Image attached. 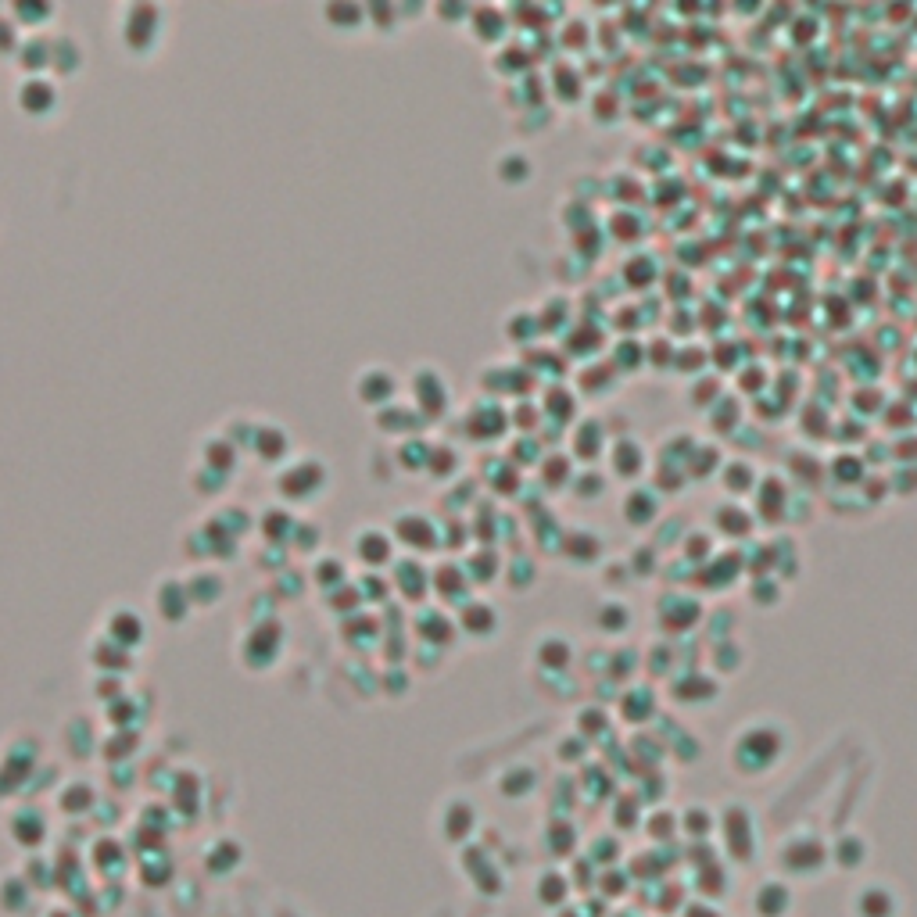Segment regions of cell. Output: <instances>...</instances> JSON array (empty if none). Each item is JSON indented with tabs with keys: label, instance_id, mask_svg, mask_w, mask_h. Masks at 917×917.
Here are the masks:
<instances>
[{
	"label": "cell",
	"instance_id": "1",
	"mask_svg": "<svg viewBox=\"0 0 917 917\" xmlns=\"http://www.w3.org/2000/svg\"><path fill=\"white\" fill-rule=\"evenodd\" d=\"M789 753V731L778 720H753L731 738V767L742 778H763Z\"/></svg>",
	"mask_w": 917,
	"mask_h": 917
},
{
	"label": "cell",
	"instance_id": "2",
	"mask_svg": "<svg viewBox=\"0 0 917 917\" xmlns=\"http://www.w3.org/2000/svg\"><path fill=\"white\" fill-rule=\"evenodd\" d=\"M706 620V606L699 595H688V588H667L656 599V624L663 627V635H692L695 627Z\"/></svg>",
	"mask_w": 917,
	"mask_h": 917
},
{
	"label": "cell",
	"instance_id": "3",
	"mask_svg": "<svg viewBox=\"0 0 917 917\" xmlns=\"http://www.w3.org/2000/svg\"><path fill=\"white\" fill-rule=\"evenodd\" d=\"M792 498H796V488H792L785 477H774V473H763L760 484L753 491V516L756 523H781L789 520V509H792Z\"/></svg>",
	"mask_w": 917,
	"mask_h": 917
},
{
	"label": "cell",
	"instance_id": "4",
	"mask_svg": "<svg viewBox=\"0 0 917 917\" xmlns=\"http://www.w3.org/2000/svg\"><path fill=\"white\" fill-rule=\"evenodd\" d=\"M828 860H832V849L810 832L792 835V839L781 846V864H785V871H792V875L810 878V875H817V871H824Z\"/></svg>",
	"mask_w": 917,
	"mask_h": 917
},
{
	"label": "cell",
	"instance_id": "5",
	"mask_svg": "<svg viewBox=\"0 0 917 917\" xmlns=\"http://www.w3.org/2000/svg\"><path fill=\"white\" fill-rule=\"evenodd\" d=\"M670 699L678 706H710L713 699H720V681L713 678L710 670H699V667H681L674 678H670Z\"/></svg>",
	"mask_w": 917,
	"mask_h": 917
},
{
	"label": "cell",
	"instance_id": "6",
	"mask_svg": "<svg viewBox=\"0 0 917 917\" xmlns=\"http://www.w3.org/2000/svg\"><path fill=\"white\" fill-rule=\"evenodd\" d=\"M710 531L717 534V541H753L756 516L746 502L724 498L710 509Z\"/></svg>",
	"mask_w": 917,
	"mask_h": 917
},
{
	"label": "cell",
	"instance_id": "7",
	"mask_svg": "<svg viewBox=\"0 0 917 917\" xmlns=\"http://www.w3.org/2000/svg\"><path fill=\"white\" fill-rule=\"evenodd\" d=\"M620 516H624L627 527L645 531V527L663 520V495L652 484H635V488H627L624 498H620Z\"/></svg>",
	"mask_w": 917,
	"mask_h": 917
},
{
	"label": "cell",
	"instance_id": "8",
	"mask_svg": "<svg viewBox=\"0 0 917 917\" xmlns=\"http://www.w3.org/2000/svg\"><path fill=\"white\" fill-rule=\"evenodd\" d=\"M606 463L613 477L631 484V480H638L645 470H649V448H645L642 438H635V434H620V438L609 445Z\"/></svg>",
	"mask_w": 917,
	"mask_h": 917
},
{
	"label": "cell",
	"instance_id": "9",
	"mask_svg": "<svg viewBox=\"0 0 917 917\" xmlns=\"http://www.w3.org/2000/svg\"><path fill=\"white\" fill-rule=\"evenodd\" d=\"M570 452H574V459H581V463L595 466L602 455L609 452V427L599 420V416H581V420L574 423V430H570Z\"/></svg>",
	"mask_w": 917,
	"mask_h": 917
},
{
	"label": "cell",
	"instance_id": "10",
	"mask_svg": "<svg viewBox=\"0 0 917 917\" xmlns=\"http://www.w3.org/2000/svg\"><path fill=\"white\" fill-rule=\"evenodd\" d=\"M158 33H162V11L158 8L140 4V8L122 11V40H126V47L147 51V47L158 43Z\"/></svg>",
	"mask_w": 917,
	"mask_h": 917
},
{
	"label": "cell",
	"instance_id": "11",
	"mask_svg": "<svg viewBox=\"0 0 917 917\" xmlns=\"http://www.w3.org/2000/svg\"><path fill=\"white\" fill-rule=\"evenodd\" d=\"M760 466L749 459V455H728L724 459V466H720V488H724V495L735 498V502H746V498H753L756 484H760Z\"/></svg>",
	"mask_w": 917,
	"mask_h": 917
},
{
	"label": "cell",
	"instance_id": "12",
	"mask_svg": "<svg viewBox=\"0 0 917 917\" xmlns=\"http://www.w3.org/2000/svg\"><path fill=\"white\" fill-rule=\"evenodd\" d=\"M326 484V470L319 459H301L280 473V491L287 498H312Z\"/></svg>",
	"mask_w": 917,
	"mask_h": 917
},
{
	"label": "cell",
	"instance_id": "13",
	"mask_svg": "<svg viewBox=\"0 0 917 917\" xmlns=\"http://www.w3.org/2000/svg\"><path fill=\"white\" fill-rule=\"evenodd\" d=\"M867 459L864 452H853V448H842L839 455H832L828 459V480H832L835 488L842 491H857L860 484L867 480Z\"/></svg>",
	"mask_w": 917,
	"mask_h": 917
},
{
	"label": "cell",
	"instance_id": "14",
	"mask_svg": "<svg viewBox=\"0 0 917 917\" xmlns=\"http://www.w3.org/2000/svg\"><path fill=\"white\" fill-rule=\"evenodd\" d=\"M15 101L26 115H47L54 104H58V86H54V79L26 76L22 79V86H18Z\"/></svg>",
	"mask_w": 917,
	"mask_h": 917
},
{
	"label": "cell",
	"instance_id": "15",
	"mask_svg": "<svg viewBox=\"0 0 917 917\" xmlns=\"http://www.w3.org/2000/svg\"><path fill=\"white\" fill-rule=\"evenodd\" d=\"M352 552L362 559L366 566H384L391 563V534L380 531V527H362L352 534Z\"/></svg>",
	"mask_w": 917,
	"mask_h": 917
},
{
	"label": "cell",
	"instance_id": "16",
	"mask_svg": "<svg viewBox=\"0 0 917 917\" xmlns=\"http://www.w3.org/2000/svg\"><path fill=\"white\" fill-rule=\"evenodd\" d=\"M577 412H581V405H577V391H570L566 384L545 387V395H541V416H545V420L566 427V423L577 420Z\"/></svg>",
	"mask_w": 917,
	"mask_h": 917
},
{
	"label": "cell",
	"instance_id": "17",
	"mask_svg": "<svg viewBox=\"0 0 917 917\" xmlns=\"http://www.w3.org/2000/svg\"><path fill=\"white\" fill-rule=\"evenodd\" d=\"M559 552H563L570 563L577 566H592L602 559V538L595 531H588V527H577V531H566L563 534V545H559Z\"/></svg>",
	"mask_w": 917,
	"mask_h": 917
},
{
	"label": "cell",
	"instance_id": "18",
	"mask_svg": "<svg viewBox=\"0 0 917 917\" xmlns=\"http://www.w3.org/2000/svg\"><path fill=\"white\" fill-rule=\"evenodd\" d=\"M617 384H620V373L609 366V359L606 362H602V359L588 362V366L577 373V391H581V395H588V398L613 395V391H617Z\"/></svg>",
	"mask_w": 917,
	"mask_h": 917
},
{
	"label": "cell",
	"instance_id": "19",
	"mask_svg": "<svg viewBox=\"0 0 917 917\" xmlns=\"http://www.w3.org/2000/svg\"><path fill=\"white\" fill-rule=\"evenodd\" d=\"M104 638H112L115 645H122V649H129V645H137L140 638H144V620H140L137 609H112L108 613V620H104Z\"/></svg>",
	"mask_w": 917,
	"mask_h": 917
},
{
	"label": "cell",
	"instance_id": "20",
	"mask_svg": "<svg viewBox=\"0 0 917 917\" xmlns=\"http://www.w3.org/2000/svg\"><path fill=\"white\" fill-rule=\"evenodd\" d=\"M717 552H720L717 534H713L710 527H688V531L681 534V559H685L692 570L706 566Z\"/></svg>",
	"mask_w": 917,
	"mask_h": 917
},
{
	"label": "cell",
	"instance_id": "21",
	"mask_svg": "<svg viewBox=\"0 0 917 917\" xmlns=\"http://www.w3.org/2000/svg\"><path fill=\"white\" fill-rule=\"evenodd\" d=\"M395 538L405 541L409 549H430L438 541V527L423 513H402L395 520Z\"/></svg>",
	"mask_w": 917,
	"mask_h": 917
},
{
	"label": "cell",
	"instance_id": "22",
	"mask_svg": "<svg viewBox=\"0 0 917 917\" xmlns=\"http://www.w3.org/2000/svg\"><path fill=\"white\" fill-rule=\"evenodd\" d=\"M857 917H896L900 914V900H896V892H892V885H867V889H860L857 896Z\"/></svg>",
	"mask_w": 917,
	"mask_h": 917
},
{
	"label": "cell",
	"instance_id": "23",
	"mask_svg": "<svg viewBox=\"0 0 917 917\" xmlns=\"http://www.w3.org/2000/svg\"><path fill=\"white\" fill-rule=\"evenodd\" d=\"M391 584H395L409 602H420L423 595L430 592V574L416 563V559H398L395 574H391Z\"/></svg>",
	"mask_w": 917,
	"mask_h": 917
},
{
	"label": "cell",
	"instance_id": "24",
	"mask_svg": "<svg viewBox=\"0 0 917 917\" xmlns=\"http://www.w3.org/2000/svg\"><path fill=\"white\" fill-rule=\"evenodd\" d=\"M724 459H728V455L720 452V445H713V441H699V445H695V452L688 455V463H685L688 480H713V477H720V466H724Z\"/></svg>",
	"mask_w": 917,
	"mask_h": 917
},
{
	"label": "cell",
	"instance_id": "25",
	"mask_svg": "<svg viewBox=\"0 0 917 917\" xmlns=\"http://www.w3.org/2000/svg\"><path fill=\"white\" fill-rule=\"evenodd\" d=\"M355 391H359V398L366 405H384L387 398H391V391H395V377H391V369H362L359 380H355Z\"/></svg>",
	"mask_w": 917,
	"mask_h": 917
},
{
	"label": "cell",
	"instance_id": "26",
	"mask_svg": "<svg viewBox=\"0 0 917 917\" xmlns=\"http://www.w3.org/2000/svg\"><path fill=\"white\" fill-rule=\"evenodd\" d=\"M609 366L617 369L620 377L645 369V341L642 337H635V334L620 337V341L613 344V352H609Z\"/></svg>",
	"mask_w": 917,
	"mask_h": 917
},
{
	"label": "cell",
	"instance_id": "27",
	"mask_svg": "<svg viewBox=\"0 0 917 917\" xmlns=\"http://www.w3.org/2000/svg\"><path fill=\"white\" fill-rule=\"evenodd\" d=\"M463 631H470V635H477V638L495 635L498 631V609L484 599H470L463 606Z\"/></svg>",
	"mask_w": 917,
	"mask_h": 917
},
{
	"label": "cell",
	"instance_id": "28",
	"mask_svg": "<svg viewBox=\"0 0 917 917\" xmlns=\"http://www.w3.org/2000/svg\"><path fill=\"white\" fill-rule=\"evenodd\" d=\"M534 660L545 670H566L570 660H574V645L566 642L563 635H545L538 642V649H534Z\"/></svg>",
	"mask_w": 917,
	"mask_h": 917
},
{
	"label": "cell",
	"instance_id": "29",
	"mask_svg": "<svg viewBox=\"0 0 917 917\" xmlns=\"http://www.w3.org/2000/svg\"><path fill=\"white\" fill-rule=\"evenodd\" d=\"M792 907V892L785 882H763L756 889V914L760 917H781Z\"/></svg>",
	"mask_w": 917,
	"mask_h": 917
},
{
	"label": "cell",
	"instance_id": "30",
	"mask_svg": "<svg viewBox=\"0 0 917 917\" xmlns=\"http://www.w3.org/2000/svg\"><path fill=\"white\" fill-rule=\"evenodd\" d=\"M538 466H541V484H545V488H570L574 477H577L574 459H570V455L549 452Z\"/></svg>",
	"mask_w": 917,
	"mask_h": 917
},
{
	"label": "cell",
	"instance_id": "31",
	"mask_svg": "<svg viewBox=\"0 0 917 917\" xmlns=\"http://www.w3.org/2000/svg\"><path fill=\"white\" fill-rule=\"evenodd\" d=\"M155 599H158V606H162V613L169 620H180V617H187V609H190V592H187V584H180V581H162L155 588Z\"/></svg>",
	"mask_w": 917,
	"mask_h": 917
},
{
	"label": "cell",
	"instance_id": "32",
	"mask_svg": "<svg viewBox=\"0 0 917 917\" xmlns=\"http://www.w3.org/2000/svg\"><path fill=\"white\" fill-rule=\"evenodd\" d=\"M749 602L760 609H771L785 599V581L778 574H760V577H749Z\"/></svg>",
	"mask_w": 917,
	"mask_h": 917
},
{
	"label": "cell",
	"instance_id": "33",
	"mask_svg": "<svg viewBox=\"0 0 917 917\" xmlns=\"http://www.w3.org/2000/svg\"><path fill=\"white\" fill-rule=\"evenodd\" d=\"M706 420H710V427L717 434H735V430H742V402L731 395L717 398V405L706 412Z\"/></svg>",
	"mask_w": 917,
	"mask_h": 917
},
{
	"label": "cell",
	"instance_id": "34",
	"mask_svg": "<svg viewBox=\"0 0 917 917\" xmlns=\"http://www.w3.org/2000/svg\"><path fill=\"white\" fill-rule=\"evenodd\" d=\"M18 65H22L29 76H40V69L51 65V40H43V36H29V40L18 43Z\"/></svg>",
	"mask_w": 917,
	"mask_h": 917
},
{
	"label": "cell",
	"instance_id": "35",
	"mask_svg": "<svg viewBox=\"0 0 917 917\" xmlns=\"http://www.w3.org/2000/svg\"><path fill=\"white\" fill-rule=\"evenodd\" d=\"M287 430L283 427H269V423H262V427L255 430V452L266 459V463H276V459H283L287 455Z\"/></svg>",
	"mask_w": 917,
	"mask_h": 917
},
{
	"label": "cell",
	"instance_id": "36",
	"mask_svg": "<svg viewBox=\"0 0 917 917\" xmlns=\"http://www.w3.org/2000/svg\"><path fill=\"white\" fill-rule=\"evenodd\" d=\"M208 470H219V473H230L233 463H237V448L226 434H215V438L205 441V452H201Z\"/></svg>",
	"mask_w": 917,
	"mask_h": 917
},
{
	"label": "cell",
	"instance_id": "37",
	"mask_svg": "<svg viewBox=\"0 0 917 917\" xmlns=\"http://www.w3.org/2000/svg\"><path fill=\"white\" fill-rule=\"evenodd\" d=\"M746 667V645L738 638H724V642L713 645V670L717 674H738Z\"/></svg>",
	"mask_w": 917,
	"mask_h": 917
},
{
	"label": "cell",
	"instance_id": "38",
	"mask_svg": "<svg viewBox=\"0 0 917 917\" xmlns=\"http://www.w3.org/2000/svg\"><path fill=\"white\" fill-rule=\"evenodd\" d=\"M595 624H599V631H606V635H624L627 627H631V609H627L620 599H606L599 606V613H595Z\"/></svg>",
	"mask_w": 917,
	"mask_h": 917
},
{
	"label": "cell",
	"instance_id": "39",
	"mask_svg": "<svg viewBox=\"0 0 917 917\" xmlns=\"http://www.w3.org/2000/svg\"><path fill=\"white\" fill-rule=\"evenodd\" d=\"M656 276H660V266H656V258H652V255H627L624 280L631 283L635 291H645V287H652V283H656Z\"/></svg>",
	"mask_w": 917,
	"mask_h": 917
},
{
	"label": "cell",
	"instance_id": "40",
	"mask_svg": "<svg viewBox=\"0 0 917 917\" xmlns=\"http://www.w3.org/2000/svg\"><path fill=\"white\" fill-rule=\"evenodd\" d=\"M470 26L480 40H502L506 36V15H502V8H473Z\"/></svg>",
	"mask_w": 917,
	"mask_h": 917
},
{
	"label": "cell",
	"instance_id": "41",
	"mask_svg": "<svg viewBox=\"0 0 917 917\" xmlns=\"http://www.w3.org/2000/svg\"><path fill=\"white\" fill-rule=\"evenodd\" d=\"M609 488V477L602 470H595V466H588V470H581L574 477V484H570V491H574V498H581V502H599L602 495H606Z\"/></svg>",
	"mask_w": 917,
	"mask_h": 917
},
{
	"label": "cell",
	"instance_id": "42",
	"mask_svg": "<svg viewBox=\"0 0 917 917\" xmlns=\"http://www.w3.org/2000/svg\"><path fill=\"white\" fill-rule=\"evenodd\" d=\"M430 584H434V592L445 595V599H455V595L466 592V584H470V577H466L463 566H438L434 570V577H430Z\"/></svg>",
	"mask_w": 917,
	"mask_h": 917
},
{
	"label": "cell",
	"instance_id": "43",
	"mask_svg": "<svg viewBox=\"0 0 917 917\" xmlns=\"http://www.w3.org/2000/svg\"><path fill=\"white\" fill-rule=\"evenodd\" d=\"M534 172V162L523 151H506L498 158V180L502 183H527Z\"/></svg>",
	"mask_w": 917,
	"mask_h": 917
},
{
	"label": "cell",
	"instance_id": "44",
	"mask_svg": "<svg viewBox=\"0 0 917 917\" xmlns=\"http://www.w3.org/2000/svg\"><path fill=\"white\" fill-rule=\"evenodd\" d=\"M688 398H692L695 409L710 412L713 405H717V398H720V380H717V373H703V377L688 380Z\"/></svg>",
	"mask_w": 917,
	"mask_h": 917
},
{
	"label": "cell",
	"instance_id": "45",
	"mask_svg": "<svg viewBox=\"0 0 917 917\" xmlns=\"http://www.w3.org/2000/svg\"><path fill=\"white\" fill-rule=\"evenodd\" d=\"M294 516L287 513V509H266L262 513V534H266L269 545H280V541H287L294 534Z\"/></svg>",
	"mask_w": 917,
	"mask_h": 917
},
{
	"label": "cell",
	"instance_id": "46",
	"mask_svg": "<svg viewBox=\"0 0 917 917\" xmlns=\"http://www.w3.org/2000/svg\"><path fill=\"white\" fill-rule=\"evenodd\" d=\"M506 334H509V341H516V344H527V341H534V337L541 334L538 312H527V309L513 312V316L506 319Z\"/></svg>",
	"mask_w": 917,
	"mask_h": 917
},
{
	"label": "cell",
	"instance_id": "47",
	"mask_svg": "<svg viewBox=\"0 0 917 917\" xmlns=\"http://www.w3.org/2000/svg\"><path fill=\"white\" fill-rule=\"evenodd\" d=\"M502 577H506L509 588L523 592V588H531V584H534V577H538V566H534L531 556H516V559H509V566L502 570Z\"/></svg>",
	"mask_w": 917,
	"mask_h": 917
},
{
	"label": "cell",
	"instance_id": "48",
	"mask_svg": "<svg viewBox=\"0 0 917 917\" xmlns=\"http://www.w3.org/2000/svg\"><path fill=\"white\" fill-rule=\"evenodd\" d=\"M663 359V369H674V362H678V341L674 337H652L649 344H645V366H660Z\"/></svg>",
	"mask_w": 917,
	"mask_h": 917
},
{
	"label": "cell",
	"instance_id": "49",
	"mask_svg": "<svg viewBox=\"0 0 917 917\" xmlns=\"http://www.w3.org/2000/svg\"><path fill=\"white\" fill-rule=\"evenodd\" d=\"M316 581L323 584L326 592H334V588H341V584H348V577H344V563L337 556H323L316 563Z\"/></svg>",
	"mask_w": 917,
	"mask_h": 917
},
{
	"label": "cell",
	"instance_id": "50",
	"mask_svg": "<svg viewBox=\"0 0 917 917\" xmlns=\"http://www.w3.org/2000/svg\"><path fill=\"white\" fill-rule=\"evenodd\" d=\"M294 541H298L294 549H305V552L316 549V545H319V527H316V523H309V520L294 523Z\"/></svg>",
	"mask_w": 917,
	"mask_h": 917
},
{
	"label": "cell",
	"instance_id": "51",
	"mask_svg": "<svg viewBox=\"0 0 917 917\" xmlns=\"http://www.w3.org/2000/svg\"><path fill=\"white\" fill-rule=\"evenodd\" d=\"M51 15H54V8H47V4H43V8H22V4L11 8V18H15V22L18 18H22V22H33V18H51Z\"/></svg>",
	"mask_w": 917,
	"mask_h": 917
},
{
	"label": "cell",
	"instance_id": "52",
	"mask_svg": "<svg viewBox=\"0 0 917 917\" xmlns=\"http://www.w3.org/2000/svg\"><path fill=\"white\" fill-rule=\"evenodd\" d=\"M15 43H18V29L11 26L8 18H0V51H15Z\"/></svg>",
	"mask_w": 917,
	"mask_h": 917
}]
</instances>
